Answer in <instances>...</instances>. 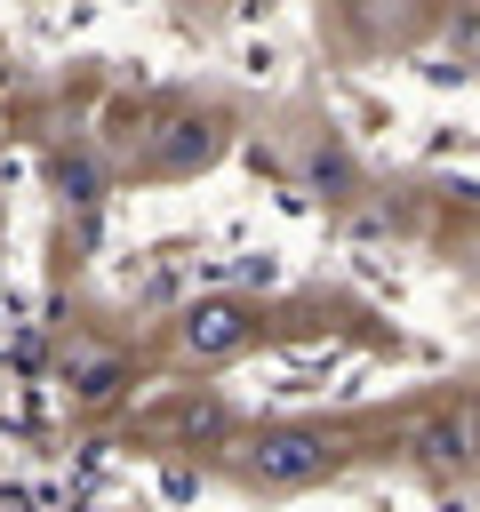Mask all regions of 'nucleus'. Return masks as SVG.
<instances>
[{
  "instance_id": "1",
  "label": "nucleus",
  "mask_w": 480,
  "mask_h": 512,
  "mask_svg": "<svg viewBox=\"0 0 480 512\" xmlns=\"http://www.w3.org/2000/svg\"><path fill=\"white\" fill-rule=\"evenodd\" d=\"M336 464V448H328V432H312V424H280V432H264L256 448H248V480H264V488H304V480H320Z\"/></svg>"
},
{
  "instance_id": "5",
  "label": "nucleus",
  "mask_w": 480,
  "mask_h": 512,
  "mask_svg": "<svg viewBox=\"0 0 480 512\" xmlns=\"http://www.w3.org/2000/svg\"><path fill=\"white\" fill-rule=\"evenodd\" d=\"M472 448H480V424H472Z\"/></svg>"
},
{
  "instance_id": "3",
  "label": "nucleus",
  "mask_w": 480,
  "mask_h": 512,
  "mask_svg": "<svg viewBox=\"0 0 480 512\" xmlns=\"http://www.w3.org/2000/svg\"><path fill=\"white\" fill-rule=\"evenodd\" d=\"M216 152V128L208 120H176L168 136H160V168H200Z\"/></svg>"
},
{
  "instance_id": "2",
  "label": "nucleus",
  "mask_w": 480,
  "mask_h": 512,
  "mask_svg": "<svg viewBox=\"0 0 480 512\" xmlns=\"http://www.w3.org/2000/svg\"><path fill=\"white\" fill-rule=\"evenodd\" d=\"M240 336H248V312H240V304H224V296L184 312V344H192V352H232Z\"/></svg>"
},
{
  "instance_id": "4",
  "label": "nucleus",
  "mask_w": 480,
  "mask_h": 512,
  "mask_svg": "<svg viewBox=\"0 0 480 512\" xmlns=\"http://www.w3.org/2000/svg\"><path fill=\"white\" fill-rule=\"evenodd\" d=\"M424 456H432V464L472 456V424H432V432H424Z\"/></svg>"
}]
</instances>
